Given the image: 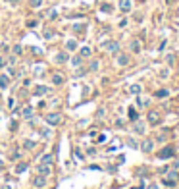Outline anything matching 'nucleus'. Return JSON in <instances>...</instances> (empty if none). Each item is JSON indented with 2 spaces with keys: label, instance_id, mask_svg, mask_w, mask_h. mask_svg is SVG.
Listing matches in <instances>:
<instances>
[{
  "label": "nucleus",
  "instance_id": "f257e3e1",
  "mask_svg": "<svg viewBox=\"0 0 179 189\" xmlns=\"http://www.w3.org/2000/svg\"><path fill=\"white\" fill-rule=\"evenodd\" d=\"M175 154V151H173V147H164V149L158 153V158H171V156Z\"/></svg>",
  "mask_w": 179,
  "mask_h": 189
},
{
  "label": "nucleus",
  "instance_id": "f03ea898",
  "mask_svg": "<svg viewBox=\"0 0 179 189\" xmlns=\"http://www.w3.org/2000/svg\"><path fill=\"white\" fill-rule=\"evenodd\" d=\"M148 122H150L152 125L160 124V112H148Z\"/></svg>",
  "mask_w": 179,
  "mask_h": 189
},
{
  "label": "nucleus",
  "instance_id": "7ed1b4c3",
  "mask_svg": "<svg viewBox=\"0 0 179 189\" xmlns=\"http://www.w3.org/2000/svg\"><path fill=\"white\" fill-rule=\"evenodd\" d=\"M119 8H122L123 12H129L131 10V0H119Z\"/></svg>",
  "mask_w": 179,
  "mask_h": 189
},
{
  "label": "nucleus",
  "instance_id": "20e7f679",
  "mask_svg": "<svg viewBox=\"0 0 179 189\" xmlns=\"http://www.w3.org/2000/svg\"><path fill=\"white\" fill-rule=\"evenodd\" d=\"M118 64H119V66H127V64H129V56H127V54H119V56H118Z\"/></svg>",
  "mask_w": 179,
  "mask_h": 189
},
{
  "label": "nucleus",
  "instance_id": "39448f33",
  "mask_svg": "<svg viewBox=\"0 0 179 189\" xmlns=\"http://www.w3.org/2000/svg\"><path fill=\"white\" fill-rule=\"evenodd\" d=\"M141 151H145V153H148V151H152V141H143V143H141Z\"/></svg>",
  "mask_w": 179,
  "mask_h": 189
},
{
  "label": "nucleus",
  "instance_id": "423d86ee",
  "mask_svg": "<svg viewBox=\"0 0 179 189\" xmlns=\"http://www.w3.org/2000/svg\"><path fill=\"white\" fill-rule=\"evenodd\" d=\"M133 128H135L137 133H143V131H145V124L139 122V120H135V125H133Z\"/></svg>",
  "mask_w": 179,
  "mask_h": 189
},
{
  "label": "nucleus",
  "instance_id": "0eeeda50",
  "mask_svg": "<svg viewBox=\"0 0 179 189\" xmlns=\"http://www.w3.org/2000/svg\"><path fill=\"white\" fill-rule=\"evenodd\" d=\"M168 94H170V91H168V89H160V91H156V97H158V98L168 97Z\"/></svg>",
  "mask_w": 179,
  "mask_h": 189
},
{
  "label": "nucleus",
  "instance_id": "6e6552de",
  "mask_svg": "<svg viewBox=\"0 0 179 189\" xmlns=\"http://www.w3.org/2000/svg\"><path fill=\"white\" fill-rule=\"evenodd\" d=\"M164 183H166L168 187H175L177 181H175V177H168V180H164Z\"/></svg>",
  "mask_w": 179,
  "mask_h": 189
},
{
  "label": "nucleus",
  "instance_id": "1a4fd4ad",
  "mask_svg": "<svg viewBox=\"0 0 179 189\" xmlns=\"http://www.w3.org/2000/svg\"><path fill=\"white\" fill-rule=\"evenodd\" d=\"M48 122L50 124H58V122H60V116H58V114H50V116H48Z\"/></svg>",
  "mask_w": 179,
  "mask_h": 189
},
{
  "label": "nucleus",
  "instance_id": "9d476101",
  "mask_svg": "<svg viewBox=\"0 0 179 189\" xmlns=\"http://www.w3.org/2000/svg\"><path fill=\"white\" fill-rule=\"evenodd\" d=\"M131 50H133V52H139V50H141L139 41H133V43H131Z\"/></svg>",
  "mask_w": 179,
  "mask_h": 189
},
{
  "label": "nucleus",
  "instance_id": "9b49d317",
  "mask_svg": "<svg viewBox=\"0 0 179 189\" xmlns=\"http://www.w3.org/2000/svg\"><path fill=\"white\" fill-rule=\"evenodd\" d=\"M106 48H108V50H112V52H116V50L119 48V46L116 45V43H108V45H106Z\"/></svg>",
  "mask_w": 179,
  "mask_h": 189
},
{
  "label": "nucleus",
  "instance_id": "f8f14e48",
  "mask_svg": "<svg viewBox=\"0 0 179 189\" xmlns=\"http://www.w3.org/2000/svg\"><path fill=\"white\" fill-rule=\"evenodd\" d=\"M35 185L37 187H43L44 185V177H37V180H35Z\"/></svg>",
  "mask_w": 179,
  "mask_h": 189
},
{
  "label": "nucleus",
  "instance_id": "ddd939ff",
  "mask_svg": "<svg viewBox=\"0 0 179 189\" xmlns=\"http://www.w3.org/2000/svg\"><path fill=\"white\" fill-rule=\"evenodd\" d=\"M131 93L139 94V93H141V85H131Z\"/></svg>",
  "mask_w": 179,
  "mask_h": 189
},
{
  "label": "nucleus",
  "instance_id": "4468645a",
  "mask_svg": "<svg viewBox=\"0 0 179 189\" xmlns=\"http://www.w3.org/2000/svg\"><path fill=\"white\" fill-rule=\"evenodd\" d=\"M129 118H131V120H133V122H135V120H137V112H135V110H133V108H131V110H129Z\"/></svg>",
  "mask_w": 179,
  "mask_h": 189
},
{
  "label": "nucleus",
  "instance_id": "2eb2a0df",
  "mask_svg": "<svg viewBox=\"0 0 179 189\" xmlns=\"http://www.w3.org/2000/svg\"><path fill=\"white\" fill-rule=\"evenodd\" d=\"M75 41H70V43H67V48H70V50H73V48H75Z\"/></svg>",
  "mask_w": 179,
  "mask_h": 189
},
{
  "label": "nucleus",
  "instance_id": "dca6fc26",
  "mask_svg": "<svg viewBox=\"0 0 179 189\" xmlns=\"http://www.w3.org/2000/svg\"><path fill=\"white\" fill-rule=\"evenodd\" d=\"M66 60H67L66 54H58V62H66Z\"/></svg>",
  "mask_w": 179,
  "mask_h": 189
},
{
  "label": "nucleus",
  "instance_id": "f3484780",
  "mask_svg": "<svg viewBox=\"0 0 179 189\" xmlns=\"http://www.w3.org/2000/svg\"><path fill=\"white\" fill-rule=\"evenodd\" d=\"M89 54H91V48H83L81 50V56H89Z\"/></svg>",
  "mask_w": 179,
  "mask_h": 189
},
{
  "label": "nucleus",
  "instance_id": "a211bd4d",
  "mask_svg": "<svg viewBox=\"0 0 179 189\" xmlns=\"http://www.w3.org/2000/svg\"><path fill=\"white\" fill-rule=\"evenodd\" d=\"M102 10H104V12H112V6H110V4H104Z\"/></svg>",
  "mask_w": 179,
  "mask_h": 189
},
{
  "label": "nucleus",
  "instance_id": "6ab92c4d",
  "mask_svg": "<svg viewBox=\"0 0 179 189\" xmlns=\"http://www.w3.org/2000/svg\"><path fill=\"white\" fill-rule=\"evenodd\" d=\"M54 83H62V77L60 75H54Z\"/></svg>",
  "mask_w": 179,
  "mask_h": 189
},
{
  "label": "nucleus",
  "instance_id": "aec40b11",
  "mask_svg": "<svg viewBox=\"0 0 179 189\" xmlns=\"http://www.w3.org/2000/svg\"><path fill=\"white\" fill-rule=\"evenodd\" d=\"M148 189H158V187H156V185H150V187H148Z\"/></svg>",
  "mask_w": 179,
  "mask_h": 189
},
{
  "label": "nucleus",
  "instance_id": "412c9836",
  "mask_svg": "<svg viewBox=\"0 0 179 189\" xmlns=\"http://www.w3.org/2000/svg\"><path fill=\"white\" fill-rule=\"evenodd\" d=\"M177 15H179V6H177Z\"/></svg>",
  "mask_w": 179,
  "mask_h": 189
},
{
  "label": "nucleus",
  "instance_id": "4be33fe9",
  "mask_svg": "<svg viewBox=\"0 0 179 189\" xmlns=\"http://www.w3.org/2000/svg\"><path fill=\"white\" fill-rule=\"evenodd\" d=\"M139 2H143V0H139Z\"/></svg>",
  "mask_w": 179,
  "mask_h": 189
}]
</instances>
